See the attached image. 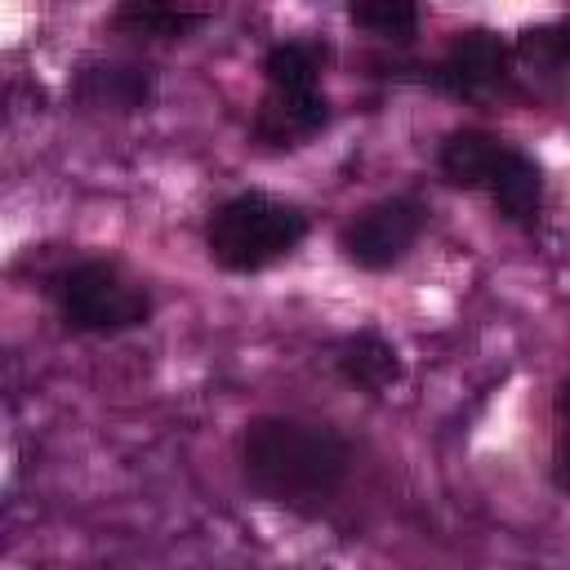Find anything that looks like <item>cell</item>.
Returning <instances> with one entry per match:
<instances>
[{"label":"cell","mask_w":570,"mask_h":570,"mask_svg":"<svg viewBox=\"0 0 570 570\" xmlns=\"http://www.w3.org/2000/svg\"><path fill=\"white\" fill-rule=\"evenodd\" d=\"M490 200H494V209L508 218V223H534V214H539V205H543V174H539V165L525 156V151H517L512 160H508V169L494 178V187H490Z\"/></svg>","instance_id":"obj_11"},{"label":"cell","mask_w":570,"mask_h":570,"mask_svg":"<svg viewBox=\"0 0 570 570\" xmlns=\"http://www.w3.org/2000/svg\"><path fill=\"white\" fill-rule=\"evenodd\" d=\"M552 476H557V485H561V490H570V441H561V450H557V468H552Z\"/></svg>","instance_id":"obj_15"},{"label":"cell","mask_w":570,"mask_h":570,"mask_svg":"<svg viewBox=\"0 0 570 570\" xmlns=\"http://www.w3.org/2000/svg\"><path fill=\"white\" fill-rule=\"evenodd\" d=\"M557 419H561L566 441H570V379H566V383H561V392H557Z\"/></svg>","instance_id":"obj_16"},{"label":"cell","mask_w":570,"mask_h":570,"mask_svg":"<svg viewBox=\"0 0 570 570\" xmlns=\"http://www.w3.org/2000/svg\"><path fill=\"white\" fill-rule=\"evenodd\" d=\"M521 49L530 58H552V62H570V27H539L521 36Z\"/></svg>","instance_id":"obj_14"},{"label":"cell","mask_w":570,"mask_h":570,"mask_svg":"<svg viewBox=\"0 0 570 570\" xmlns=\"http://www.w3.org/2000/svg\"><path fill=\"white\" fill-rule=\"evenodd\" d=\"M423 227H428V205L423 200L387 196V200H374L370 209H361L338 232V249L361 272H387V267H396L414 249Z\"/></svg>","instance_id":"obj_4"},{"label":"cell","mask_w":570,"mask_h":570,"mask_svg":"<svg viewBox=\"0 0 570 570\" xmlns=\"http://www.w3.org/2000/svg\"><path fill=\"white\" fill-rule=\"evenodd\" d=\"M334 365L338 374L356 387V392H370V396H383L392 383H401L405 365H401V352L392 338H383L379 330H356L338 343L334 352Z\"/></svg>","instance_id":"obj_9"},{"label":"cell","mask_w":570,"mask_h":570,"mask_svg":"<svg viewBox=\"0 0 570 570\" xmlns=\"http://www.w3.org/2000/svg\"><path fill=\"white\" fill-rule=\"evenodd\" d=\"M303 236H307V214L263 191H240L223 200L205 227L209 258L227 272H263L285 254H294Z\"/></svg>","instance_id":"obj_2"},{"label":"cell","mask_w":570,"mask_h":570,"mask_svg":"<svg viewBox=\"0 0 570 570\" xmlns=\"http://www.w3.org/2000/svg\"><path fill=\"white\" fill-rule=\"evenodd\" d=\"M330 125V98L316 89H267L254 111V138L272 151L312 142Z\"/></svg>","instance_id":"obj_6"},{"label":"cell","mask_w":570,"mask_h":570,"mask_svg":"<svg viewBox=\"0 0 570 570\" xmlns=\"http://www.w3.org/2000/svg\"><path fill=\"white\" fill-rule=\"evenodd\" d=\"M240 468L263 499L289 512H316L347 481L352 450L330 423L263 414L240 436Z\"/></svg>","instance_id":"obj_1"},{"label":"cell","mask_w":570,"mask_h":570,"mask_svg":"<svg viewBox=\"0 0 570 570\" xmlns=\"http://www.w3.org/2000/svg\"><path fill=\"white\" fill-rule=\"evenodd\" d=\"M209 13L205 9H183V4H156V0H129L111 9V27L125 36H151V40H183L196 31Z\"/></svg>","instance_id":"obj_10"},{"label":"cell","mask_w":570,"mask_h":570,"mask_svg":"<svg viewBox=\"0 0 570 570\" xmlns=\"http://www.w3.org/2000/svg\"><path fill=\"white\" fill-rule=\"evenodd\" d=\"M321 67H325V49L307 40H285L263 53L267 89H316Z\"/></svg>","instance_id":"obj_12"},{"label":"cell","mask_w":570,"mask_h":570,"mask_svg":"<svg viewBox=\"0 0 570 570\" xmlns=\"http://www.w3.org/2000/svg\"><path fill=\"white\" fill-rule=\"evenodd\" d=\"M62 321L85 334H125L151 321V298L142 285H134L116 263L85 258L53 276L49 285Z\"/></svg>","instance_id":"obj_3"},{"label":"cell","mask_w":570,"mask_h":570,"mask_svg":"<svg viewBox=\"0 0 570 570\" xmlns=\"http://www.w3.org/2000/svg\"><path fill=\"white\" fill-rule=\"evenodd\" d=\"M347 18L356 27H365L370 36H383V40H414L419 31V9L410 0H356L347 4Z\"/></svg>","instance_id":"obj_13"},{"label":"cell","mask_w":570,"mask_h":570,"mask_svg":"<svg viewBox=\"0 0 570 570\" xmlns=\"http://www.w3.org/2000/svg\"><path fill=\"white\" fill-rule=\"evenodd\" d=\"M156 94V76L134 62H85L71 80V98L94 111H142Z\"/></svg>","instance_id":"obj_8"},{"label":"cell","mask_w":570,"mask_h":570,"mask_svg":"<svg viewBox=\"0 0 570 570\" xmlns=\"http://www.w3.org/2000/svg\"><path fill=\"white\" fill-rule=\"evenodd\" d=\"M503 76H508V49L494 31H463L432 71L436 89L454 98H485L503 85Z\"/></svg>","instance_id":"obj_5"},{"label":"cell","mask_w":570,"mask_h":570,"mask_svg":"<svg viewBox=\"0 0 570 570\" xmlns=\"http://www.w3.org/2000/svg\"><path fill=\"white\" fill-rule=\"evenodd\" d=\"M512 156H517V147H508L503 138H494L485 129H454V134H445V142L436 151V169L445 183H454L463 191H490Z\"/></svg>","instance_id":"obj_7"}]
</instances>
